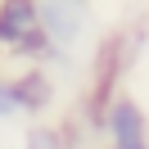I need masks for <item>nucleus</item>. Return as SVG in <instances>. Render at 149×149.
Masks as SVG:
<instances>
[{"label":"nucleus","instance_id":"f257e3e1","mask_svg":"<svg viewBox=\"0 0 149 149\" xmlns=\"http://www.w3.org/2000/svg\"><path fill=\"white\" fill-rule=\"evenodd\" d=\"M0 54L23 63L50 59L45 32H41V0H0Z\"/></svg>","mask_w":149,"mask_h":149},{"label":"nucleus","instance_id":"f03ea898","mask_svg":"<svg viewBox=\"0 0 149 149\" xmlns=\"http://www.w3.org/2000/svg\"><path fill=\"white\" fill-rule=\"evenodd\" d=\"M54 86H50L45 68L27 63L18 72H0V122H18V118H36L41 109H50Z\"/></svg>","mask_w":149,"mask_h":149},{"label":"nucleus","instance_id":"7ed1b4c3","mask_svg":"<svg viewBox=\"0 0 149 149\" xmlns=\"http://www.w3.org/2000/svg\"><path fill=\"white\" fill-rule=\"evenodd\" d=\"M100 136L104 149H149V113L136 95H109L100 109Z\"/></svg>","mask_w":149,"mask_h":149},{"label":"nucleus","instance_id":"20e7f679","mask_svg":"<svg viewBox=\"0 0 149 149\" xmlns=\"http://www.w3.org/2000/svg\"><path fill=\"white\" fill-rule=\"evenodd\" d=\"M41 32L50 54H68L86 41V5L77 0H41Z\"/></svg>","mask_w":149,"mask_h":149},{"label":"nucleus","instance_id":"39448f33","mask_svg":"<svg viewBox=\"0 0 149 149\" xmlns=\"http://www.w3.org/2000/svg\"><path fill=\"white\" fill-rule=\"evenodd\" d=\"M23 149H68V136L59 127H50V122H36L23 136Z\"/></svg>","mask_w":149,"mask_h":149}]
</instances>
